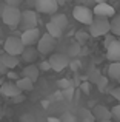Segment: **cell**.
Segmentation results:
<instances>
[{
	"instance_id": "obj_1",
	"label": "cell",
	"mask_w": 120,
	"mask_h": 122,
	"mask_svg": "<svg viewBox=\"0 0 120 122\" xmlns=\"http://www.w3.org/2000/svg\"><path fill=\"white\" fill-rule=\"evenodd\" d=\"M20 17H22V11L20 8H12V6H5L2 9V20L11 30H15L20 25Z\"/></svg>"
},
{
	"instance_id": "obj_2",
	"label": "cell",
	"mask_w": 120,
	"mask_h": 122,
	"mask_svg": "<svg viewBox=\"0 0 120 122\" xmlns=\"http://www.w3.org/2000/svg\"><path fill=\"white\" fill-rule=\"evenodd\" d=\"M109 33V19L103 17H94L89 23V36L92 37H102Z\"/></svg>"
},
{
	"instance_id": "obj_3",
	"label": "cell",
	"mask_w": 120,
	"mask_h": 122,
	"mask_svg": "<svg viewBox=\"0 0 120 122\" xmlns=\"http://www.w3.org/2000/svg\"><path fill=\"white\" fill-rule=\"evenodd\" d=\"M55 45H57V40L54 37H51L49 34H43V36H40L39 42H37L36 50L42 56H51L52 51L55 50Z\"/></svg>"
},
{
	"instance_id": "obj_4",
	"label": "cell",
	"mask_w": 120,
	"mask_h": 122,
	"mask_svg": "<svg viewBox=\"0 0 120 122\" xmlns=\"http://www.w3.org/2000/svg\"><path fill=\"white\" fill-rule=\"evenodd\" d=\"M3 50H5L6 54H11V56L18 57V56H22L25 46H23V43H22L20 37H17V36H9L8 39L5 40Z\"/></svg>"
},
{
	"instance_id": "obj_5",
	"label": "cell",
	"mask_w": 120,
	"mask_h": 122,
	"mask_svg": "<svg viewBox=\"0 0 120 122\" xmlns=\"http://www.w3.org/2000/svg\"><path fill=\"white\" fill-rule=\"evenodd\" d=\"M72 15L77 22L83 25H89L94 19V14H92V9L88 8L86 5H75L74 9H72Z\"/></svg>"
},
{
	"instance_id": "obj_6",
	"label": "cell",
	"mask_w": 120,
	"mask_h": 122,
	"mask_svg": "<svg viewBox=\"0 0 120 122\" xmlns=\"http://www.w3.org/2000/svg\"><path fill=\"white\" fill-rule=\"evenodd\" d=\"M48 63L51 66V70L54 71H63L66 66H69V59L66 54H62V53H52L48 59Z\"/></svg>"
},
{
	"instance_id": "obj_7",
	"label": "cell",
	"mask_w": 120,
	"mask_h": 122,
	"mask_svg": "<svg viewBox=\"0 0 120 122\" xmlns=\"http://www.w3.org/2000/svg\"><path fill=\"white\" fill-rule=\"evenodd\" d=\"M37 12L34 9H26V11H22V17H20V25L18 26L23 31L26 30H32L37 28Z\"/></svg>"
},
{
	"instance_id": "obj_8",
	"label": "cell",
	"mask_w": 120,
	"mask_h": 122,
	"mask_svg": "<svg viewBox=\"0 0 120 122\" xmlns=\"http://www.w3.org/2000/svg\"><path fill=\"white\" fill-rule=\"evenodd\" d=\"M36 12H42V14H55L59 9V5L55 0H36V6H34Z\"/></svg>"
},
{
	"instance_id": "obj_9",
	"label": "cell",
	"mask_w": 120,
	"mask_h": 122,
	"mask_svg": "<svg viewBox=\"0 0 120 122\" xmlns=\"http://www.w3.org/2000/svg\"><path fill=\"white\" fill-rule=\"evenodd\" d=\"M94 17H103V19H111L115 15L114 6H111L109 3H97L92 8Z\"/></svg>"
},
{
	"instance_id": "obj_10",
	"label": "cell",
	"mask_w": 120,
	"mask_h": 122,
	"mask_svg": "<svg viewBox=\"0 0 120 122\" xmlns=\"http://www.w3.org/2000/svg\"><path fill=\"white\" fill-rule=\"evenodd\" d=\"M40 39V31L39 28H32V30H26L22 33L20 36V40L22 43H23V46H32V45H36L37 42Z\"/></svg>"
},
{
	"instance_id": "obj_11",
	"label": "cell",
	"mask_w": 120,
	"mask_h": 122,
	"mask_svg": "<svg viewBox=\"0 0 120 122\" xmlns=\"http://www.w3.org/2000/svg\"><path fill=\"white\" fill-rule=\"evenodd\" d=\"M92 117L96 122H102V121H111V111L105 107V105H96L92 108Z\"/></svg>"
},
{
	"instance_id": "obj_12",
	"label": "cell",
	"mask_w": 120,
	"mask_h": 122,
	"mask_svg": "<svg viewBox=\"0 0 120 122\" xmlns=\"http://www.w3.org/2000/svg\"><path fill=\"white\" fill-rule=\"evenodd\" d=\"M106 57L111 62H120V40L115 39L111 45L106 46Z\"/></svg>"
},
{
	"instance_id": "obj_13",
	"label": "cell",
	"mask_w": 120,
	"mask_h": 122,
	"mask_svg": "<svg viewBox=\"0 0 120 122\" xmlns=\"http://www.w3.org/2000/svg\"><path fill=\"white\" fill-rule=\"evenodd\" d=\"M0 94L6 96V97H15V96H20L22 91L17 88L14 82H5L0 86Z\"/></svg>"
},
{
	"instance_id": "obj_14",
	"label": "cell",
	"mask_w": 120,
	"mask_h": 122,
	"mask_svg": "<svg viewBox=\"0 0 120 122\" xmlns=\"http://www.w3.org/2000/svg\"><path fill=\"white\" fill-rule=\"evenodd\" d=\"M22 74H23V77L29 79L31 82H37V79H39V74H40V70L37 68V65H34V63H29V65H26V66L23 68Z\"/></svg>"
},
{
	"instance_id": "obj_15",
	"label": "cell",
	"mask_w": 120,
	"mask_h": 122,
	"mask_svg": "<svg viewBox=\"0 0 120 122\" xmlns=\"http://www.w3.org/2000/svg\"><path fill=\"white\" fill-rule=\"evenodd\" d=\"M49 22H52L54 25H57V26L63 31V33L68 30V25H69V23H68V17H66L65 14H57V12L51 15V20H49Z\"/></svg>"
},
{
	"instance_id": "obj_16",
	"label": "cell",
	"mask_w": 120,
	"mask_h": 122,
	"mask_svg": "<svg viewBox=\"0 0 120 122\" xmlns=\"http://www.w3.org/2000/svg\"><path fill=\"white\" fill-rule=\"evenodd\" d=\"M0 59H2L3 65L6 66V70H14L15 66H17L18 63H20L18 57H15V56H11V54H6V53H3L2 56H0Z\"/></svg>"
},
{
	"instance_id": "obj_17",
	"label": "cell",
	"mask_w": 120,
	"mask_h": 122,
	"mask_svg": "<svg viewBox=\"0 0 120 122\" xmlns=\"http://www.w3.org/2000/svg\"><path fill=\"white\" fill-rule=\"evenodd\" d=\"M109 33L114 37H120V14H115L109 20Z\"/></svg>"
},
{
	"instance_id": "obj_18",
	"label": "cell",
	"mask_w": 120,
	"mask_h": 122,
	"mask_svg": "<svg viewBox=\"0 0 120 122\" xmlns=\"http://www.w3.org/2000/svg\"><path fill=\"white\" fill-rule=\"evenodd\" d=\"M37 56H39V53H37V50L32 48V46H26L23 50V53H22V59H23L25 62H36Z\"/></svg>"
},
{
	"instance_id": "obj_19",
	"label": "cell",
	"mask_w": 120,
	"mask_h": 122,
	"mask_svg": "<svg viewBox=\"0 0 120 122\" xmlns=\"http://www.w3.org/2000/svg\"><path fill=\"white\" fill-rule=\"evenodd\" d=\"M15 85H17V88L20 90L22 93H23V91H32V88H34V82H31L29 79H26V77L17 79Z\"/></svg>"
},
{
	"instance_id": "obj_20",
	"label": "cell",
	"mask_w": 120,
	"mask_h": 122,
	"mask_svg": "<svg viewBox=\"0 0 120 122\" xmlns=\"http://www.w3.org/2000/svg\"><path fill=\"white\" fill-rule=\"evenodd\" d=\"M46 34H49L51 37H54V39L57 40L59 37H62V36H63V31L60 30L57 25L52 23V22H48V23H46Z\"/></svg>"
},
{
	"instance_id": "obj_21",
	"label": "cell",
	"mask_w": 120,
	"mask_h": 122,
	"mask_svg": "<svg viewBox=\"0 0 120 122\" xmlns=\"http://www.w3.org/2000/svg\"><path fill=\"white\" fill-rule=\"evenodd\" d=\"M108 74L111 79L120 82V62H111V65L108 66Z\"/></svg>"
},
{
	"instance_id": "obj_22",
	"label": "cell",
	"mask_w": 120,
	"mask_h": 122,
	"mask_svg": "<svg viewBox=\"0 0 120 122\" xmlns=\"http://www.w3.org/2000/svg\"><path fill=\"white\" fill-rule=\"evenodd\" d=\"M59 86L62 90H66V88H75V82L72 81V79H60L59 81Z\"/></svg>"
},
{
	"instance_id": "obj_23",
	"label": "cell",
	"mask_w": 120,
	"mask_h": 122,
	"mask_svg": "<svg viewBox=\"0 0 120 122\" xmlns=\"http://www.w3.org/2000/svg\"><path fill=\"white\" fill-rule=\"evenodd\" d=\"M96 85L99 86V91L100 93H105V88H106V85H108V77H106L105 74H102L99 79H97Z\"/></svg>"
},
{
	"instance_id": "obj_24",
	"label": "cell",
	"mask_w": 120,
	"mask_h": 122,
	"mask_svg": "<svg viewBox=\"0 0 120 122\" xmlns=\"http://www.w3.org/2000/svg\"><path fill=\"white\" fill-rule=\"evenodd\" d=\"M109 111H111V121L112 122H120V104L114 105Z\"/></svg>"
},
{
	"instance_id": "obj_25",
	"label": "cell",
	"mask_w": 120,
	"mask_h": 122,
	"mask_svg": "<svg viewBox=\"0 0 120 122\" xmlns=\"http://www.w3.org/2000/svg\"><path fill=\"white\" fill-rule=\"evenodd\" d=\"M88 36H89V34L85 33V31H77V33H75V40H77L78 45H82L88 40Z\"/></svg>"
},
{
	"instance_id": "obj_26",
	"label": "cell",
	"mask_w": 120,
	"mask_h": 122,
	"mask_svg": "<svg viewBox=\"0 0 120 122\" xmlns=\"http://www.w3.org/2000/svg\"><path fill=\"white\" fill-rule=\"evenodd\" d=\"M60 121L62 122H78V119L72 113H65L62 117H60Z\"/></svg>"
},
{
	"instance_id": "obj_27",
	"label": "cell",
	"mask_w": 120,
	"mask_h": 122,
	"mask_svg": "<svg viewBox=\"0 0 120 122\" xmlns=\"http://www.w3.org/2000/svg\"><path fill=\"white\" fill-rule=\"evenodd\" d=\"M74 91H75V88H66V90H63V97L68 99V101H72V97H74Z\"/></svg>"
},
{
	"instance_id": "obj_28",
	"label": "cell",
	"mask_w": 120,
	"mask_h": 122,
	"mask_svg": "<svg viewBox=\"0 0 120 122\" xmlns=\"http://www.w3.org/2000/svg\"><path fill=\"white\" fill-rule=\"evenodd\" d=\"M20 122H36V117L31 113H25L20 116Z\"/></svg>"
},
{
	"instance_id": "obj_29",
	"label": "cell",
	"mask_w": 120,
	"mask_h": 122,
	"mask_svg": "<svg viewBox=\"0 0 120 122\" xmlns=\"http://www.w3.org/2000/svg\"><path fill=\"white\" fill-rule=\"evenodd\" d=\"M100 76H102V74H100V71H99V70H92V71L89 73V79H91V82H94V83H96V82H97V79H99Z\"/></svg>"
},
{
	"instance_id": "obj_30",
	"label": "cell",
	"mask_w": 120,
	"mask_h": 122,
	"mask_svg": "<svg viewBox=\"0 0 120 122\" xmlns=\"http://www.w3.org/2000/svg\"><path fill=\"white\" fill-rule=\"evenodd\" d=\"M25 0H6V6H12V8H18Z\"/></svg>"
},
{
	"instance_id": "obj_31",
	"label": "cell",
	"mask_w": 120,
	"mask_h": 122,
	"mask_svg": "<svg viewBox=\"0 0 120 122\" xmlns=\"http://www.w3.org/2000/svg\"><path fill=\"white\" fill-rule=\"evenodd\" d=\"M80 90L85 93V94H89V93H91V85H89V82H83V83H80Z\"/></svg>"
},
{
	"instance_id": "obj_32",
	"label": "cell",
	"mask_w": 120,
	"mask_h": 122,
	"mask_svg": "<svg viewBox=\"0 0 120 122\" xmlns=\"http://www.w3.org/2000/svg\"><path fill=\"white\" fill-rule=\"evenodd\" d=\"M80 111H82V119H94V117H92V113H91L89 110L83 108V110H80Z\"/></svg>"
},
{
	"instance_id": "obj_33",
	"label": "cell",
	"mask_w": 120,
	"mask_h": 122,
	"mask_svg": "<svg viewBox=\"0 0 120 122\" xmlns=\"http://www.w3.org/2000/svg\"><path fill=\"white\" fill-rule=\"evenodd\" d=\"M37 68H39V70H43V71H48V70H51V66H49L48 60H43V62H40L39 65H37Z\"/></svg>"
},
{
	"instance_id": "obj_34",
	"label": "cell",
	"mask_w": 120,
	"mask_h": 122,
	"mask_svg": "<svg viewBox=\"0 0 120 122\" xmlns=\"http://www.w3.org/2000/svg\"><path fill=\"white\" fill-rule=\"evenodd\" d=\"M114 40H115V37L112 36L111 33H108V34H106V37H105V48L108 46V45H111V43H112Z\"/></svg>"
},
{
	"instance_id": "obj_35",
	"label": "cell",
	"mask_w": 120,
	"mask_h": 122,
	"mask_svg": "<svg viewBox=\"0 0 120 122\" xmlns=\"http://www.w3.org/2000/svg\"><path fill=\"white\" fill-rule=\"evenodd\" d=\"M78 51H80V45H78V43L72 45V46L69 48V54H71V56H75V54H78Z\"/></svg>"
},
{
	"instance_id": "obj_36",
	"label": "cell",
	"mask_w": 120,
	"mask_h": 122,
	"mask_svg": "<svg viewBox=\"0 0 120 122\" xmlns=\"http://www.w3.org/2000/svg\"><path fill=\"white\" fill-rule=\"evenodd\" d=\"M111 94H112V97L114 99H117L119 101V104H120V86H117V88H114L111 91Z\"/></svg>"
},
{
	"instance_id": "obj_37",
	"label": "cell",
	"mask_w": 120,
	"mask_h": 122,
	"mask_svg": "<svg viewBox=\"0 0 120 122\" xmlns=\"http://www.w3.org/2000/svg\"><path fill=\"white\" fill-rule=\"evenodd\" d=\"M69 66H71V68L74 70V71H77V70H78V66H80V62H78V60H74V62H69Z\"/></svg>"
},
{
	"instance_id": "obj_38",
	"label": "cell",
	"mask_w": 120,
	"mask_h": 122,
	"mask_svg": "<svg viewBox=\"0 0 120 122\" xmlns=\"http://www.w3.org/2000/svg\"><path fill=\"white\" fill-rule=\"evenodd\" d=\"M25 3H26L28 9H32L34 6H36V0H25Z\"/></svg>"
},
{
	"instance_id": "obj_39",
	"label": "cell",
	"mask_w": 120,
	"mask_h": 122,
	"mask_svg": "<svg viewBox=\"0 0 120 122\" xmlns=\"http://www.w3.org/2000/svg\"><path fill=\"white\" fill-rule=\"evenodd\" d=\"M8 70H6V66L3 65V62H2V59H0V74H3V73H6Z\"/></svg>"
},
{
	"instance_id": "obj_40",
	"label": "cell",
	"mask_w": 120,
	"mask_h": 122,
	"mask_svg": "<svg viewBox=\"0 0 120 122\" xmlns=\"http://www.w3.org/2000/svg\"><path fill=\"white\" fill-rule=\"evenodd\" d=\"M48 122H62V121H60V117H54V116H51V117H48Z\"/></svg>"
},
{
	"instance_id": "obj_41",
	"label": "cell",
	"mask_w": 120,
	"mask_h": 122,
	"mask_svg": "<svg viewBox=\"0 0 120 122\" xmlns=\"http://www.w3.org/2000/svg\"><path fill=\"white\" fill-rule=\"evenodd\" d=\"M12 99H14V102H22V101H23V96H15V97H12Z\"/></svg>"
},
{
	"instance_id": "obj_42",
	"label": "cell",
	"mask_w": 120,
	"mask_h": 122,
	"mask_svg": "<svg viewBox=\"0 0 120 122\" xmlns=\"http://www.w3.org/2000/svg\"><path fill=\"white\" fill-rule=\"evenodd\" d=\"M74 2H75V5H86L88 0H74Z\"/></svg>"
},
{
	"instance_id": "obj_43",
	"label": "cell",
	"mask_w": 120,
	"mask_h": 122,
	"mask_svg": "<svg viewBox=\"0 0 120 122\" xmlns=\"http://www.w3.org/2000/svg\"><path fill=\"white\" fill-rule=\"evenodd\" d=\"M55 2H57V5H59V6H63V5L66 3V0H55Z\"/></svg>"
},
{
	"instance_id": "obj_44",
	"label": "cell",
	"mask_w": 120,
	"mask_h": 122,
	"mask_svg": "<svg viewBox=\"0 0 120 122\" xmlns=\"http://www.w3.org/2000/svg\"><path fill=\"white\" fill-rule=\"evenodd\" d=\"M8 76H9L11 79H15V73H12V71H9V73H8Z\"/></svg>"
},
{
	"instance_id": "obj_45",
	"label": "cell",
	"mask_w": 120,
	"mask_h": 122,
	"mask_svg": "<svg viewBox=\"0 0 120 122\" xmlns=\"http://www.w3.org/2000/svg\"><path fill=\"white\" fill-rule=\"evenodd\" d=\"M78 122H96L94 119H80Z\"/></svg>"
},
{
	"instance_id": "obj_46",
	"label": "cell",
	"mask_w": 120,
	"mask_h": 122,
	"mask_svg": "<svg viewBox=\"0 0 120 122\" xmlns=\"http://www.w3.org/2000/svg\"><path fill=\"white\" fill-rule=\"evenodd\" d=\"M94 2H96V5H97V3H108V0H94Z\"/></svg>"
},
{
	"instance_id": "obj_47",
	"label": "cell",
	"mask_w": 120,
	"mask_h": 122,
	"mask_svg": "<svg viewBox=\"0 0 120 122\" xmlns=\"http://www.w3.org/2000/svg\"><path fill=\"white\" fill-rule=\"evenodd\" d=\"M102 122H112V121H102Z\"/></svg>"
},
{
	"instance_id": "obj_48",
	"label": "cell",
	"mask_w": 120,
	"mask_h": 122,
	"mask_svg": "<svg viewBox=\"0 0 120 122\" xmlns=\"http://www.w3.org/2000/svg\"><path fill=\"white\" fill-rule=\"evenodd\" d=\"M0 117H2V113H0Z\"/></svg>"
}]
</instances>
